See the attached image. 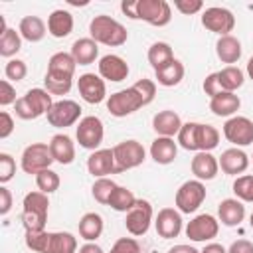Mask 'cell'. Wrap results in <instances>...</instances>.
<instances>
[{
    "label": "cell",
    "instance_id": "f6af8a7d",
    "mask_svg": "<svg viewBox=\"0 0 253 253\" xmlns=\"http://www.w3.org/2000/svg\"><path fill=\"white\" fill-rule=\"evenodd\" d=\"M132 87H134V91L140 95L144 107L150 105V103L154 101V95H156V83H154L152 79H138Z\"/></svg>",
    "mask_w": 253,
    "mask_h": 253
},
{
    "label": "cell",
    "instance_id": "cb8c5ba5",
    "mask_svg": "<svg viewBox=\"0 0 253 253\" xmlns=\"http://www.w3.org/2000/svg\"><path fill=\"white\" fill-rule=\"evenodd\" d=\"M49 150H51L53 160L59 162V164H71L75 160V144H73L71 136H67L63 132L51 136Z\"/></svg>",
    "mask_w": 253,
    "mask_h": 253
},
{
    "label": "cell",
    "instance_id": "3957f363",
    "mask_svg": "<svg viewBox=\"0 0 253 253\" xmlns=\"http://www.w3.org/2000/svg\"><path fill=\"white\" fill-rule=\"evenodd\" d=\"M51 105H53L51 93H47L42 87H34L14 103V111H16V117L24 121H34L42 115H47Z\"/></svg>",
    "mask_w": 253,
    "mask_h": 253
},
{
    "label": "cell",
    "instance_id": "7dc6e473",
    "mask_svg": "<svg viewBox=\"0 0 253 253\" xmlns=\"http://www.w3.org/2000/svg\"><path fill=\"white\" fill-rule=\"evenodd\" d=\"M111 253H140V243L134 237H121L113 243Z\"/></svg>",
    "mask_w": 253,
    "mask_h": 253
},
{
    "label": "cell",
    "instance_id": "603a6c76",
    "mask_svg": "<svg viewBox=\"0 0 253 253\" xmlns=\"http://www.w3.org/2000/svg\"><path fill=\"white\" fill-rule=\"evenodd\" d=\"M71 57L77 65H91L99 57V45L91 38H79L71 43Z\"/></svg>",
    "mask_w": 253,
    "mask_h": 253
},
{
    "label": "cell",
    "instance_id": "e575fe53",
    "mask_svg": "<svg viewBox=\"0 0 253 253\" xmlns=\"http://www.w3.org/2000/svg\"><path fill=\"white\" fill-rule=\"evenodd\" d=\"M215 73H217V81H219L221 91H227V93L237 91L245 81L243 71L235 65H227V67H223L221 71H215Z\"/></svg>",
    "mask_w": 253,
    "mask_h": 253
},
{
    "label": "cell",
    "instance_id": "6da1fadb",
    "mask_svg": "<svg viewBox=\"0 0 253 253\" xmlns=\"http://www.w3.org/2000/svg\"><path fill=\"white\" fill-rule=\"evenodd\" d=\"M89 34H91V40H95L97 43L109 45V47H119L128 38L126 28L107 14L95 16L89 22Z\"/></svg>",
    "mask_w": 253,
    "mask_h": 253
},
{
    "label": "cell",
    "instance_id": "f546056e",
    "mask_svg": "<svg viewBox=\"0 0 253 253\" xmlns=\"http://www.w3.org/2000/svg\"><path fill=\"white\" fill-rule=\"evenodd\" d=\"M18 32L20 36L30 42V43H36V42H42L43 36H45V24L40 16H24L20 20V26H18Z\"/></svg>",
    "mask_w": 253,
    "mask_h": 253
},
{
    "label": "cell",
    "instance_id": "4dcf8cb0",
    "mask_svg": "<svg viewBox=\"0 0 253 253\" xmlns=\"http://www.w3.org/2000/svg\"><path fill=\"white\" fill-rule=\"evenodd\" d=\"M75 59L71 57V53H65V51H57L49 57L47 61V71L45 73H51V75H63V77H73L75 73Z\"/></svg>",
    "mask_w": 253,
    "mask_h": 253
},
{
    "label": "cell",
    "instance_id": "484cf974",
    "mask_svg": "<svg viewBox=\"0 0 253 253\" xmlns=\"http://www.w3.org/2000/svg\"><path fill=\"white\" fill-rule=\"evenodd\" d=\"M176 154H178V144L174 142V138L156 136L150 144V156L156 164H170L174 162Z\"/></svg>",
    "mask_w": 253,
    "mask_h": 253
},
{
    "label": "cell",
    "instance_id": "680465c9",
    "mask_svg": "<svg viewBox=\"0 0 253 253\" xmlns=\"http://www.w3.org/2000/svg\"><path fill=\"white\" fill-rule=\"evenodd\" d=\"M77 253H103V249H101L97 243L87 241L85 245H81V247H79V251H77Z\"/></svg>",
    "mask_w": 253,
    "mask_h": 253
},
{
    "label": "cell",
    "instance_id": "4fadbf2b",
    "mask_svg": "<svg viewBox=\"0 0 253 253\" xmlns=\"http://www.w3.org/2000/svg\"><path fill=\"white\" fill-rule=\"evenodd\" d=\"M223 136L233 146H249L253 144V121L247 117H231L223 125Z\"/></svg>",
    "mask_w": 253,
    "mask_h": 253
},
{
    "label": "cell",
    "instance_id": "94428289",
    "mask_svg": "<svg viewBox=\"0 0 253 253\" xmlns=\"http://www.w3.org/2000/svg\"><path fill=\"white\" fill-rule=\"evenodd\" d=\"M249 225L253 227V213H251V217H249Z\"/></svg>",
    "mask_w": 253,
    "mask_h": 253
},
{
    "label": "cell",
    "instance_id": "f5cc1de1",
    "mask_svg": "<svg viewBox=\"0 0 253 253\" xmlns=\"http://www.w3.org/2000/svg\"><path fill=\"white\" fill-rule=\"evenodd\" d=\"M12 210V194L6 186H0V215H8Z\"/></svg>",
    "mask_w": 253,
    "mask_h": 253
},
{
    "label": "cell",
    "instance_id": "11a10c76",
    "mask_svg": "<svg viewBox=\"0 0 253 253\" xmlns=\"http://www.w3.org/2000/svg\"><path fill=\"white\" fill-rule=\"evenodd\" d=\"M121 10H123V14H126L130 20H136V10H134V0H130V2H123L121 4Z\"/></svg>",
    "mask_w": 253,
    "mask_h": 253
},
{
    "label": "cell",
    "instance_id": "91938a15",
    "mask_svg": "<svg viewBox=\"0 0 253 253\" xmlns=\"http://www.w3.org/2000/svg\"><path fill=\"white\" fill-rule=\"evenodd\" d=\"M247 75L253 79V55L249 57V61H247Z\"/></svg>",
    "mask_w": 253,
    "mask_h": 253
},
{
    "label": "cell",
    "instance_id": "30bf717a",
    "mask_svg": "<svg viewBox=\"0 0 253 253\" xmlns=\"http://www.w3.org/2000/svg\"><path fill=\"white\" fill-rule=\"evenodd\" d=\"M152 215H154L152 204L148 200H136V204L132 206L130 211H126V217H125L126 231L134 237L144 235L152 223Z\"/></svg>",
    "mask_w": 253,
    "mask_h": 253
},
{
    "label": "cell",
    "instance_id": "8992f818",
    "mask_svg": "<svg viewBox=\"0 0 253 253\" xmlns=\"http://www.w3.org/2000/svg\"><path fill=\"white\" fill-rule=\"evenodd\" d=\"M113 154H115L117 174L140 166V164L144 162V158H146L144 146H142L138 140H134V138L123 140V142H119L117 146H113Z\"/></svg>",
    "mask_w": 253,
    "mask_h": 253
},
{
    "label": "cell",
    "instance_id": "d6a6232c",
    "mask_svg": "<svg viewBox=\"0 0 253 253\" xmlns=\"http://www.w3.org/2000/svg\"><path fill=\"white\" fill-rule=\"evenodd\" d=\"M146 57H148V63L152 65L154 71L162 69V67L168 65L172 59H176V57H174V51H172V47H170V43H166V42H154V43L148 47Z\"/></svg>",
    "mask_w": 253,
    "mask_h": 253
},
{
    "label": "cell",
    "instance_id": "ac0fdd59",
    "mask_svg": "<svg viewBox=\"0 0 253 253\" xmlns=\"http://www.w3.org/2000/svg\"><path fill=\"white\" fill-rule=\"evenodd\" d=\"M99 75L113 83L125 81L128 77V63L121 55H115V53L103 55L99 59Z\"/></svg>",
    "mask_w": 253,
    "mask_h": 253
},
{
    "label": "cell",
    "instance_id": "5b68a950",
    "mask_svg": "<svg viewBox=\"0 0 253 253\" xmlns=\"http://www.w3.org/2000/svg\"><path fill=\"white\" fill-rule=\"evenodd\" d=\"M53 156H51V150H49V144L45 142H32L24 148L22 152V158H20V166L26 174H40L42 170H47L51 166Z\"/></svg>",
    "mask_w": 253,
    "mask_h": 253
},
{
    "label": "cell",
    "instance_id": "9c48e42d",
    "mask_svg": "<svg viewBox=\"0 0 253 253\" xmlns=\"http://www.w3.org/2000/svg\"><path fill=\"white\" fill-rule=\"evenodd\" d=\"M75 136H77V142L81 148H87V150H99V144L103 142V136H105V126H103V121L95 115H89V117H83L77 125V130H75Z\"/></svg>",
    "mask_w": 253,
    "mask_h": 253
},
{
    "label": "cell",
    "instance_id": "1f68e13d",
    "mask_svg": "<svg viewBox=\"0 0 253 253\" xmlns=\"http://www.w3.org/2000/svg\"><path fill=\"white\" fill-rule=\"evenodd\" d=\"M103 217L95 211H87L81 219H79V235L85 239V241H95L97 237H101L103 233Z\"/></svg>",
    "mask_w": 253,
    "mask_h": 253
},
{
    "label": "cell",
    "instance_id": "f35d334b",
    "mask_svg": "<svg viewBox=\"0 0 253 253\" xmlns=\"http://www.w3.org/2000/svg\"><path fill=\"white\" fill-rule=\"evenodd\" d=\"M43 83H45V91H47V93H51V95H67V93L71 91L73 77H63V75L45 73Z\"/></svg>",
    "mask_w": 253,
    "mask_h": 253
},
{
    "label": "cell",
    "instance_id": "ee69618b",
    "mask_svg": "<svg viewBox=\"0 0 253 253\" xmlns=\"http://www.w3.org/2000/svg\"><path fill=\"white\" fill-rule=\"evenodd\" d=\"M4 75H6V79L8 81H22L26 75H28V65H26V61H22V59H8V63H6V67H4Z\"/></svg>",
    "mask_w": 253,
    "mask_h": 253
},
{
    "label": "cell",
    "instance_id": "6125c7cd",
    "mask_svg": "<svg viewBox=\"0 0 253 253\" xmlns=\"http://www.w3.org/2000/svg\"><path fill=\"white\" fill-rule=\"evenodd\" d=\"M251 160H253V156H251Z\"/></svg>",
    "mask_w": 253,
    "mask_h": 253
},
{
    "label": "cell",
    "instance_id": "ab89813d",
    "mask_svg": "<svg viewBox=\"0 0 253 253\" xmlns=\"http://www.w3.org/2000/svg\"><path fill=\"white\" fill-rule=\"evenodd\" d=\"M198 125L200 123H184L180 132H178V144L184 148V150H192V152H198Z\"/></svg>",
    "mask_w": 253,
    "mask_h": 253
},
{
    "label": "cell",
    "instance_id": "b9f144b4",
    "mask_svg": "<svg viewBox=\"0 0 253 253\" xmlns=\"http://www.w3.org/2000/svg\"><path fill=\"white\" fill-rule=\"evenodd\" d=\"M115 188H117V184H115L111 178H97L95 184H93V188H91V194H93V198H95L99 204H105V206H107L111 194L115 192Z\"/></svg>",
    "mask_w": 253,
    "mask_h": 253
},
{
    "label": "cell",
    "instance_id": "5bb4252c",
    "mask_svg": "<svg viewBox=\"0 0 253 253\" xmlns=\"http://www.w3.org/2000/svg\"><path fill=\"white\" fill-rule=\"evenodd\" d=\"M217 231L219 221L210 213H200L186 225V235L192 241H211L213 237H217Z\"/></svg>",
    "mask_w": 253,
    "mask_h": 253
},
{
    "label": "cell",
    "instance_id": "277c9868",
    "mask_svg": "<svg viewBox=\"0 0 253 253\" xmlns=\"http://www.w3.org/2000/svg\"><path fill=\"white\" fill-rule=\"evenodd\" d=\"M136 20H142L150 26L162 28L172 20V8L166 0H134Z\"/></svg>",
    "mask_w": 253,
    "mask_h": 253
},
{
    "label": "cell",
    "instance_id": "db71d44e",
    "mask_svg": "<svg viewBox=\"0 0 253 253\" xmlns=\"http://www.w3.org/2000/svg\"><path fill=\"white\" fill-rule=\"evenodd\" d=\"M227 253H253V243L249 239H237L229 245Z\"/></svg>",
    "mask_w": 253,
    "mask_h": 253
},
{
    "label": "cell",
    "instance_id": "74e56055",
    "mask_svg": "<svg viewBox=\"0 0 253 253\" xmlns=\"http://www.w3.org/2000/svg\"><path fill=\"white\" fill-rule=\"evenodd\" d=\"M22 49V36L14 28H8L4 36H0V55L14 59V55Z\"/></svg>",
    "mask_w": 253,
    "mask_h": 253
},
{
    "label": "cell",
    "instance_id": "52a82bcc",
    "mask_svg": "<svg viewBox=\"0 0 253 253\" xmlns=\"http://www.w3.org/2000/svg\"><path fill=\"white\" fill-rule=\"evenodd\" d=\"M206 200V186L200 180H188L176 190L174 204L180 213H194Z\"/></svg>",
    "mask_w": 253,
    "mask_h": 253
},
{
    "label": "cell",
    "instance_id": "7402d4cb",
    "mask_svg": "<svg viewBox=\"0 0 253 253\" xmlns=\"http://www.w3.org/2000/svg\"><path fill=\"white\" fill-rule=\"evenodd\" d=\"M217 217L223 225L235 227L245 219V206L237 198H225L217 206Z\"/></svg>",
    "mask_w": 253,
    "mask_h": 253
},
{
    "label": "cell",
    "instance_id": "d4e9b609",
    "mask_svg": "<svg viewBox=\"0 0 253 253\" xmlns=\"http://www.w3.org/2000/svg\"><path fill=\"white\" fill-rule=\"evenodd\" d=\"M239 107H241V99L235 93L221 91L210 99V111L215 117H231L239 111Z\"/></svg>",
    "mask_w": 253,
    "mask_h": 253
},
{
    "label": "cell",
    "instance_id": "8fae6325",
    "mask_svg": "<svg viewBox=\"0 0 253 253\" xmlns=\"http://www.w3.org/2000/svg\"><path fill=\"white\" fill-rule=\"evenodd\" d=\"M45 117H47V123L51 126L65 128V126H71L79 121L81 107H79V103H75L71 99H59V101H53V105Z\"/></svg>",
    "mask_w": 253,
    "mask_h": 253
},
{
    "label": "cell",
    "instance_id": "c3c4849f",
    "mask_svg": "<svg viewBox=\"0 0 253 253\" xmlns=\"http://www.w3.org/2000/svg\"><path fill=\"white\" fill-rule=\"evenodd\" d=\"M174 8L182 12L184 16H192L204 8V2L202 0H174Z\"/></svg>",
    "mask_w": 253,
    "mask_h": 253
},
{
    "label": "cell",
    "instance_id": "44dd1931",
    "mask_svg": "<svg viewBox=\"0 0 253 253\" xmlns=\"http://www.w3.org/2000/svg\"><path fill=\"white\" fill-rule=\"evenodd\" d=\"M217 170L219 162L211 152H196V156L192 158V174L200 182L213 180L217 176Z\"/></svg>",
    "mask_w": 253,
    "mask_h": 253
},
{
    "label": "cell",
    "instance_id": "836d02e7",
    "mask_svg": "<svg viewBox=\"0 0 253 253\" xmlns=\"http://www.w3.org/2000/svg\"><path fill=\"white\" fill-rule=\"evenodd\" d=\"M154 73H156L158 85H162V87H174V85H178V83L184 79L186 69H184L182 61L172 59L168 65H164L162 69H158V71H154Z\"/></svg>",
    "mask_w": 253,
    "mask_h": 253
},
{
    "label": "cell",
    "instance_id": "2e32d148",
    "mask_svg": "<svg viewBox=\"0 0 253 253\" xmlns=\"http://www.w3.org/2000/svg\"><path fill=\"white\" fill-rule=\"evenodd\" d=\"M154 227L162 239H174L182 231V213L174 208H162L154 219Z\"/></svg>",
    "mask_w": 253,
    "mask_h": 253
},
{
    "label": "cell",
    "instance_id": "6f0895ef",
    "mask_svg": "<svg viewBox=\"0 0 253 253\" xmlns=\"http://www.w3.org/2000/svg\"><path fill=\"white\" fill-rule=\"evenodd\" d=\"M200 253H227V249L221 243H208Z\"/></svg>",
    "mask_w": 253,
    "mask_h": 253
},
{
    "label": "cell",
    "instance_id": "60d3db41",
    "mask_svg": "<svg viewBox=\"0 0 253 253\" xmlns=\"http://www.w3.org/2000/svg\"><path fill=\"white\" fill-rule=\"evenodd\" d=\"M59 184H61L59 174L53 172L51 168L42 170L40 174H36V186H38V190L43 192V194H53V192L59 188Z\"/></svg>",
    "mask_w": 253,
    "mask_h": 253
},
{
    "label": "cell",
    "instance_id": "83f0119b",
    "mask_svg": "<svg viewBox=\"0 0 253 253\" xmlns=\"http://www.w3.org/2000/svg\"><path fill=\"white\" fill-rule=\"evenodd\" d=\"M47 32L53 38H67L73 32V16L67 10H53L47 16Z\"/></svg>",
    "mask_w": 253,
    "mask_h": 253
},
{
    "label": "cell",
    "instance_id": "e0dca14e",
    "mask_svg": "<svg viewBox=\"0 0 253 253\" xmlns=\"http://www.w3.org/2000/svg\"><path fill=\"white\" fill-rule=\"evenodd\" d=\"M87 170L95 178H107L109 174H117V164H115L113 148L93 150L91 156L87 158Z\"/></svg>",
    "mask_w": 253,
    "mask_h": 253
},
{
    "label": "cell",
    "instance_id": "f1b7e54d",
    "mask_svg": "<svg viewBox=\"0 0 253 253\" xmlns=\"http://www.w3.org/2000/svg\"><path fill=\"white\" fill-rule=\"evenodd\" d=\"M241 42L235 38V36H221L217 42H215V53L217 57L223 61V63H237L239 57H241Z\"/></svg>",
    "mask_w": 253,
    "mask_h": 253
},
{
    "label": "cell",
    "instance_id": "bcb514c9",
    "mask_svg": "<svg viewBox=\"0 0 253 253\" xmlns=\"http://www.w3.org/2000/svg\"><path fill=\"white\" fill-rule=\"evenodd\" d=\"M16 174V160L8 152H0V182L2 186L10 182Z\"/></svg>",
    "mask_w": 253,
    "mask_h": 253
},
{
    "label": "cell",
    "instance_id": "8d00e7d4",
    "mask_svg": "<svg viewBox=\"0 0 253 253\" xmlns=\"http://www.w3.org/2000/svg\"><path fill=\"white\" fill-rule=\"evenodd\" d=\"M136 204V198H134V194L128 190V188H125V186H117L115 188V192L111 194V198H109V204L107 206H111L115 211H130L132 210V206Z\"/></svg>",
    "mask_w": 253,
    "mask_h": 253
},
{
    "label": "cell",
    "instance_id": "4316f807",
    "mask_svg": "<svg viewBox=\"0 0 253 253\" xmlns=\"http://www.w3.org/2000/svg\"><path fill=\"white\" fill-rule=\"evenodd\" d=\"M45 253H77V237L69 231H49Z\"/></svg>",
    "mask_w": 253,
    "mask_h": 253
},
{
    "label": "cell",
    "instance_id": "7c38bea8",
    "mask_svg": "<svg viewBox=\"0 0 253 253\" xmlns=\"http://www.w3.org/2000/svg\"><path fill=\"white\" fill-rule=\"evenodd\" d=\"M202 26L213 34H219L221 36H229V32L235 28V16L227 10V8H221V6H211V8H206L204 14H202Z\"/></svg>",
    "mask_w": 253,
    "mask_h": 253
},
{
    "label": "cell",
    "instance_id": "7bdbcfd3",
    "mask_svg": "<svg viewBox=\"0 0 253 253\" xmlns=\"http://www.w3.org/2000/svg\"><path fill=\"white\" fill-rule=\"evenodd\" d=\"M233 194L241 202H253V176H237L233 182Z\"/></svg>",
    "mask_w": 253,
    "mask_h": 253
},
{
    "label": "cell",
    "instance_id": "ba28073f",
    "mask_svg": "<svg viewBox=\"0 0 253 253\" xmlns=\"http://www.w3.org/2000/svg\"><path fill=\"white\" fill-rule=\"evenodd\" d=\"M140 107H144L140 95L134 91V87L130 85L128 89H123V91H117L113 93L109 99H107V111L117 117V119H123V117H128L132 113H136Z\"/></svg>",
    "mask_w": 253,
    "mask_h": 253
},
{
    "label": "cell",
    "instance_id": "816d5d0a",
    "mask_svg": "<svg viewBox=\"0 0 253 253\" xmlns=\"http://www.w3.org/2000/svg\"><path fill=\"white\" fill-rule=\"evenodd\" d=\"M14 132V119L10 117L8 111L0 113V138H8Z\"/></svg>",
    "mask_w": 253,
    "mask_h": 253
},
{
    "label": "cell",
    "instance_id": "681fc988",
    "mask_svg": "<svg viewBox=\"0 0 253 253\" xmlns=\"http://www.w3.org/2000/svg\"><path fill=\"white\" fill-rule=\"evenodd\" d=\"M18 99H16V89H14V85L8 81V79H2L0 81V105L2 107H8V105H12V103H16Z\"/></svg>",
    "mask_w": 253,
    "mask_h": 253
},
{
    "label": "cell",
    "instance_id": "f907efd6",
    "mask_svg": "<svg viewBox=\"0 0 253 253\" xmlns=\"http://www.w3.org/2000/svg\"><path fill=\"white\" fill-rule=\"evenodd\" d=\"M204 93L211 99V97H215L217 93H221V87H219V81H217V73H210L206 79H204Z\"/></svg>",
    "mask_w": 253,
    "mask_h": 253
},
{
    "label": "cell",
    "instance_id": "d6986e66",
    "mask_svg": "<svg viewBox=\"0 0 253 253\" xmlns=\"http://www.w3.org/2000/svg\"><path fill=\"white\" fill-rule=\"evenodd\" d=\"M217 162H219L221 172H225V174H229V176L243 174V172L249 168V156H247V152H243V150L237 148V146L223 150L221 156L217 158Z\"/></svg>",
    "mask_w": 253,
    "mask_h": 253
},
{
    "label": "cell",
    "instance_id": "d590c367",
    "mask_svg": "<svg viewBox=\"0 0 253 253\" xmlns=\"http://www.w3.org/2000/svg\"><path fill=\"white\" fill-rule=\"evenodd\" d=\"M198 152H211L219 144V130L211 125H198Z\"/></svg>",
    "mask_w": 253,
    "mask_h": 253
},
{
    "label": "cell",
    "instance_id": "9f6ffc18",
    "mask_svg": "<svg viewBox=\"0 0 253 253\" xmlns=\"http://www.w3.org/2000/svg\"><path fill=\"white\" fill-rule=\"evenodd\" d=\"M168 253H200L196 247L192 245H186V243H180V245H174L168 249Z\"/></svg>",
    "mask_w": 253,
    "mask_h": 253
},
{
    "label": "cell",
    "instance_id": "ffe728a7",
    "mask_svg": "<svg viewBox=\"0 0 253 253\" xmlns=\"http://www.w3.org/2000/svg\"><path fill=\"white\" fill-rule=\"evenodd\" d=\"M182 125H184V123H182L180 115H178L176 111H170V109L158 111V113L152 117V128H154V132H156L158 136H168V138H172L174 134L180 132Z\"/></svg>",
    "mask_w": 253,
    "mask_h": 253
},
{
    "label": "cell",
    "instance_id": "7a4b0ae2",
    "mask_svg": "<svg viewBox=\"0 0 253 253\" xmlns=\"http://www.w3.org/2000/svg\"><path fill=\"white\" fill-rule=\"evenodd\" d=\"M24 211H22V223L26 231H43L45 221H47V210H49V200L47 194L36 190L28 192L24 196Z\"/></svg>",
    "mask_w": 253,
    "mask_h": 253
},
{
    "label": "cell",
    "instance_id": "9a60e30c",
    "mask_svg": "<svg viewBox=\"0 0 253 253\" xmlns=\"http://www.w3.org/2000/svg\"><path fill=\"white\" fill-rule=\"evenodd\" d=\"M77 89H79V95L83 97V101L89 103V105H99L107 97L105 81H103L101 75H95V73H83V75H79Z\"/></svg>",
    "mask_w": 253,
    "mask_h": 253
}]
</instances>
